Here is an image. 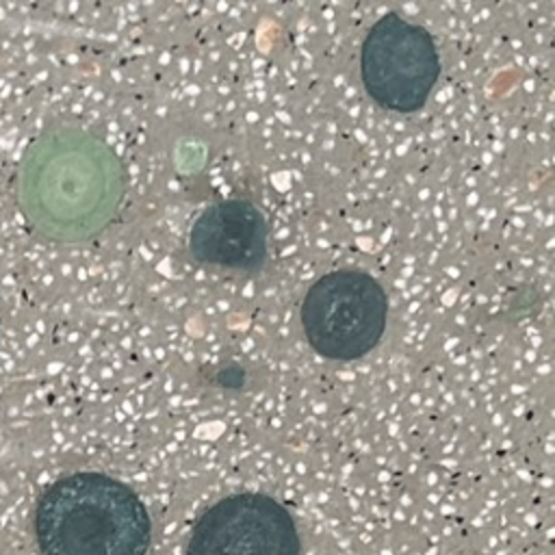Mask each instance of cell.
I'll use <instances>...</instances> for the list:
<instances>
[{
	"mask_svg": "<svg viewBox=\"0 0 555 555\" xmlns=\"http://www.w3.org/2000/svg\"><path fill=\"white\" fill-rule=\"evenodd\" d=\"M126 176L115 152L78 128H56L28 145L17 171V199L43 236L78 243L117 215Z\"/></svg>",
	"mask_w": 555,
	"mask_h": 555,
	"instance_id": "cell-1",
	"label": "cell"
},
{
	"mask_svg": "<svg viewBox=\"0 0 555 555\" xmlns=\"http://www.w3.org/2000/svg\"><path fill=\"white\" fill-rule=\"evenodd\" d=\"M33 529L41 555H147L152 544L139 494L93 470L52 481L37 499Z\"/></svg>",
	"mask_w": 555,
	"mask_h": 555,
	"instance_id": "cell-2",
	"label": "cell"
},
{
	"mask_svg": "<svg viewBox=\"0 0 555 555\" xmlns=\"http://www.w3.org/2000/svg\"><path fill=\"white\" fill-rule=\"evenodd\" d=\"M388 299L382 284L360 269L321 275L304 295L301 327L308 345L327 360L366 356L386 330Z\"/></svg>",
	"mask_w": 555,
	"mask_h": 555,
	"instance_id": "cell-3",
	"label": "cell"
},
{
	"mask_svg": "<svg viewBox=\"0 0 555 555\" xmlns=\"http://www.w3.org/2000/svg\"><path fill=\"white\" fill-rule=\"evenodd\" d=\"M438 76V48L423 26L388 13L369 28L360 50V78L382 108L418 111Z\"/></svg>",
	"mask_w": 555,
	"mask_h": 555,
	"instance_id": "cell-4",
	"label": "cell"
},
{
	"mask_svg": "<svg viewBox=\"0 0 555 555\" xmlns=\"http://www.w3.org/2000/svg\"><path fill=\"white\" fill-rule=\"evenodd\" d=\"M184 555H299L291 512L260 492L230 494L193 525Z\"/></svg>",
	"mask_w": 555,
	"mask_h": 555,
	"instance_id": "cell-5",
	"label": "cell"
},
{
	"mask_svg": "<svg viewBox=\"0 0 555 555\" xmlns=\"http://www.w3.org/2000/svg\"><path fill=\"white\" fill-rule=\"evenodd\" d=\"M264 215L245 199H221L199 212L189 232L195 260L223 269H258L267 258Z\"/></svg>",
	"mask_w": 555,
	"mask_h": 555,
	"instance_id": "cell-6",
	"label": "cell"
}]
</instances>
